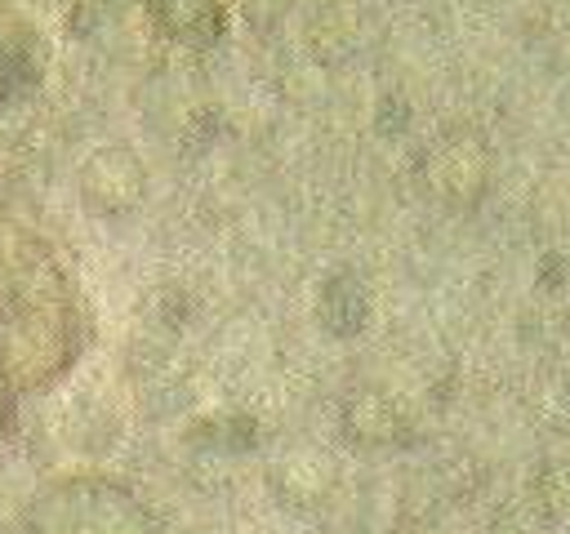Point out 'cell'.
Segmentation results:
<instances>
[{
	"label": "cell",
	"instance_id": "6da1fadb",
	"mask_svg": "<svg viewBox=\"0 0 570 534\" xmlns=\"http://www.w3.org/2000/svg\"><path fill=\"white\" fill-rule=\"evenodd\" d=\"M27 534H156L151 507L107 481V476H67L31 498L22 512Z\"/></svg>",
	"mask_w": 570,
	"mask_h": 534
},
{
	"label": "cell",
	"instance_id": "7a4b0ae2",
	"mask_svg": "<svg viewBox=\"0 0 570 534\" xmlns=\"http://www.w3.org/2000/svg\"><path fill=\"white\" fill-rule=\"evenodd\" d=\"M428 182L450 205H476L490 187V147L476 129H450L428 151Z\"/></svg>",
	"mask_w": 570,
	"mask_h": 534
},
{
	"label": "cell",
	"instance_id": "3957f363",
	"mask_svg": "<svg viewBox=\"0 0 570 534\" xmlns=\"http://www.w3.org/2000/svg\"><path fill=\"white\" fill-rule=\"evenodd\" d=\"M142 187H147V174H142V165H138V156L125 151V147L98 151V156L85 165V174H80L85 200H89L94 209H102V214H125V209H134V205L142 200Z\"/></svg>",
	"mask_w": 570,
	"mask_h": 534
},
{
	"label": "cell",
	"instance_id": "277c9868",
	"mask_svg": "<svg viewBox=\"0 0 570 534\" xmlns=\"http://www.w3.org/2000/svg\"><path fill=\"white\" fill-rule=\"evenodd\" d=\"M343 427H347V436L361 441V445H392V441H401V432H405V414H401L396 400L383 396V392H356V396L347 400V409H343Z\"/></svg>",
	"mask_w": 570,
	"mask_h": 534
},
{
	"label": "cell",
	"instance_id": "5b68a950",
	"mask_svg": "<svg viewBox=\"0 0 570 534\" xmlns=\"http://www.w3.org/2000/svg\"><path fill=\"white\" fill-rule=\"evenodd\" d=\"M334 490V467L325 458H285L276 467V494L285 503H321Z\"/></svg>",
	"mask_w": 570,
	"mask_h": 534
},
{
	"label": "cell",
	"instance_id": "8992f818",
	"mask_svg": "<svg viewBox=\"0 0 570 534\" xmlns=\"http://www.w3.org/2000/svg\"><path fill=\"white\" fill-rule=\"evenodd\" d=\"M370 303H365V289L352 280V276H330L325 280V294H321V316L334 334H356L361 320H365Z\"/></svg>",
	"mask_w": 570,
	"mask_h": 534
},
{
	"label": "cell",
	"instance_id": "52a82bcc",
	"mask_svg": "<svg viewBox=\"0 0 570 534\" xmlns=\"http://www.w3.org/2000/svg\"><path fill=\"white\" fill-rule=\"evenodd\" d=\"M396 534H445V530H432V525H414V530H396Z\"/></svg>",
	"mask_w": 570,
	"mask_h": 534
}]
</instances>
